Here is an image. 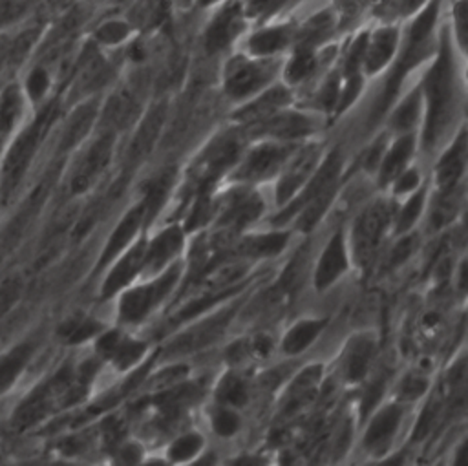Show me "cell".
I'll list each match as a JSON object with an SVG mask.
<instances>
[{
  "label": "cell",
  "mask_w": 468,
  "mask_h": 466,
  "mask_svg": "<svg viewBox=\"0 0 468 466\" xmlns=\"http://www.w3.org/2000/svg\"><path fill=\"white\" fill-rule=\"evenodd\" d=\"M420 91H422V101L426 104L424 144L431 148L450 126L457 108L455 68L452 60V48H450V38L446 29L442 33L439 55L431 64Z\"/></svg>",
  "instance_id": "6da1fadb"
},
{
  "label": "cell",
  "mask_w": 468,
  "mask_h": 466,
  "mask_svg": "<svg viewBox=\"0 0 468 466\" xmlns=\"http://www.w3.org/2000/svg\"><path fill=\"white\" fill-rule=\"evenodd\" d=\"M439 9H441V0H428L415 15H411L413 20L408 27L404 51L400 53V58L397 60L395 69L391 71V75L386 82L384 93L378 97V101L375 104V117L384 113L386 108L391 104L404 77L433 51L431 38H433V29L437 26Z\"/></svg>",
  "instance_id": "7a4b0ae2"
},
{
  "label": "cell",
  "mask_w": 468,
  "mask_h": 466,
  "mask_svg": "<svg viewBox=\"0 0 468 466\" xmlns=\"http://www.w3.org/2000/svg\"><path fill=\"white\" fill-rule=\"evenodd\" d=\"M278 66L272 57L234 55L223 71V90L234 101H243L269 86Z\"/></svg>",
  "instance_id": "3957f363"
},
{
  "label": "cell",
  "mask_w": 468,
  "mask_h": 466,
  "mask_svg": "<svg viewBox=\"0 0 468 466\" xmlns=\"http://www.w3.org/2000/svg\"><path fill=\"white\" fill-rule=\"evenodd\" d=\"M181 267L176 263L170 269H166L159 278L154 281L135 287L122 294L119 302V316L122 322H141L146 314L152 312V309L172 291L176 281L179 280Z\"/></svg>",
  "instance_id": "277c9868"
},
{
  "label": "cell",
  "mask_w": 468,
  "mask_h": 466,
  "mask_svg": "<svg viewBox=\"0 0 468 466\" xmlns=\"http://www.w3.org/2000/svg\"><path fill=\"white\" fill-rule=\"evenodd\" d=\"M247 20L243 0H221L205 27V49L212 55L229 48L230 42L243 31Z\"/></svg>",
  "instance_id": "5b68a950"
},
{
  "label": "cell",
  "mask_w": 468,
  "mask_h": 466,
  "mask_svg": "<svg viewBox=\"0 0 468 466\" xmlns=\"http://www.w3.org/2000/svg\"><path fill=\"white\" fill-rule=\"evenodd\" d=\"M42 132V122H35L20 132V135L11 143V146L5 152L4 164H2V183L4 190H13L18 181L24 177L27 166L31 164V159L35 155L38 137Z\"/></svg>",
  "instance_id": "8992f818"
},
{
  "label": "cell",
  "mask_w": 468,
  "mask_h": 466,
  "mask_svg": "<svg viewBox=\"0 0 468 466\" xmlns=\"http://www.w3.org/2000/svg\"><path fill=\"white\" fill-rule=\"evenodd\" d=\"M389 223V207L382 201L369 205L356 219L353 228V249L358 261H367L375 252Z\"/></svg>",
  "instance_id": "52a82bcc"
},
{
  "label": "cell",
  "mask_w": 468,
  "mask_h": 466,
  "mask_svg": "<svg viewBox=\"0 0 468 466\" xmlns=\"http://www.w3.org/2000/svg\"><path fill=\"white\" fill-rule=\"evenodd\" d=\"M234 314H236V307H229L223 312L214 314V316L192 325L190 329L181 333L174 342L168 344L166 353L168 355H185V353H192V351H197V349L212 344L227 329V325Z\"/></svg>",
  "instance_id": "ba28073f"
},
{
  "label": "cell",
  "mask_w": 468,
  "mask_h": 466,
  "mask_svg": "<svg viewBox=\"0 0 468 466\" xmlns=\"http://www.w3.org/2000/svg\"><path fill=\"white\" fill-rule=\"evenodd\" d=\"M400 40V31L397 26H380L367 33L364 51H362V71L367 77H373L384 69L397 53Z\"/></svg>",
  "instance_id": "9c48e42d"
},
{
  "label": "cell",
  "mask_w": 468,
  "mask_h": 466,
  "mask_svg": "<svg viewBox=\"0 0 468 466\" xmlns=\"http://www.w3.org/2000/svg\"><path fill=\"white\" fill-rule=\"evenodd\" d=\"M239 155V141L236 135H225L212 143L203 154L197 166L199 188L207 190L227 168H230Z\"/></svg>",
  "instance_id": "30bf717a"
},
{
  "label": "cell",
  "mask_w": 468,
  "mask_h": 466,
  "mask_svg": "<svg viewBox=\"0 0 468 466\" xmlns=\"http://www.w3.org/2000/svg\"><path fill=\"white\" fill-rule=\"evenodd\" d=\"M113 133H104L97 141L91 143L88 152L82 155L73 177H71V192L82 194L86 188L93 185V181L102 174V170L108 166L112 150H113Z\"/></svg>",
  "instance_id": "8fae6325"
},
{
  "label": "cell",
  "mask_w": 468,
  "mask_h": 466,
  "mask_svg": "<svg viewBox=\"0 0 468 466\" xmlns=\"http://www.w3.org/2000/svg\"><path fill=\"white\" fill-rule=\"evenodd\" d=\"M292 154V148L287 144H263L254 148L241 166L236 170L238 179L260 181L271 177L282 163Z\"/></svg>",
  "instance_id": "7c38bea8"
},
{
  "label": "cell",
  "mask_w": 468,
  "mask_h": 466,
  "mask_svg": "<svg viewBox=\"0 0 468 466\" xmlns=\"http://www.w3.org/2000/svg\"><path fill=\"white\" fill-rule=\"evenodd\" d=\"M340 152L335 150L331 152L324 164L320 166L318 172H313V175L309 177V183L307 186L303 188V192L291 203V207H287L280 216L274 217V221L280 219V223L283 219H289L296 210L303 208L309 201H313L314 197H318L322 192L325 190H331V188H336V177H338V172H340Z\"/></svg>",
  "instance_id": "4fadbf2b"
},
{
  "label": "cell",
  "mask_w": 468,
  "mask_h": 466,
  "mask_svg": "<svg viewBox=\"0 0 468 466\" xmlns=\"http://www.w3.org/2000/svg\"><path fill=\"white\" fill-rule=\"evenodd\" d=\"M318 155H320V150L316 144L305 146L300 154H296V157L287 166V170L283 172V175L276 186V201L280 205H285L313 175Z\"/></svg>",
  "instance_id": "5bb4252c"
},
{
  "label": "cell",
  "mask_w": 468,
  "mask_h": 466,
  "mask_svg": "<svg viewBox=\"0 0 468 466\" xmlns=\"http://www.w3.org/2000/svg\"><path fill=\"white\" fill-rule=\"evenodd\" d=\"M165 119H166V104L159 102L139 122V126L130 141V146H128V161L132 164H137L152 152V148L161 133Z\"/></svg>",
  "instance_id": "9a60e30c"
},
{
  "label": "cell",
  "mask_w": 468,
  "mask_h": 466,
  "mask_svg": "<svg viewBox=\"0 0 468 466\" xmlns=\"http://www.w3.org/2000/svg\"><path fill=\"white\" fill-rule=\"evenodd\" d=\"M263 93H260L258 97H254L250 102L243 104L236 113L234 119L241 121V122H260L274 113H278L280 110H283L292 95L285 86H272V88H263Z\"/></svg>",
  "instance_id": "2e32d148"
},
{
  "label": "cell",
  "mask_w": 468,
  "mask_h": 466,
  "mask_svg": "<svg viewBox=\"0 0 468 466\" xmlns=\"http://www.w3.org/2000/svg\"><path fill=\"white\" fill-rule=\"evenodd\" d=\"M35 353V345L29 340L13 344L9 349L0 353V398L15 389L24 371L27 369Z\"/></svg>",
  "instance_id": "e0dca14e"
},
{
  "label": "cell",
  "mask_w": 468,
  "mask_h": 466,
  "mask_svg": "<svg viewBox=\"0 0 468 466\" xmlns=\"http://www.w3.org/2000/svg\"><path fill=\"white\" fill-rule=\"evenodd\" d=\"M294 38L292 24H271L254 31L247 38V51L252 57H274L283 51Z\"/></svg>",
  "instance_id": "ac0fdd59"
},
{
  "label": "cell",
  "mask_w": 468,
  "mask_h": 466,
  "mask_svg": "<svg viewBox=\"0 0 468 466\" xmlns=\"http://www.w3.org/2000/svg\"><path fill=\"white\" fill-rule=\"evenodd\" d=\"M314 128H316L314 119H311L309 115H303L300 111H283V110L256 122V130L260 133H267L278 139H296V137L313 133Z\"/></svg>",
  "instance_id": "d6986e66"
},
{
  "label": "cell",
  "mask_w": 468,
  "mask_h": 466,
  "mask_svg": "<svg viewBox=\"0 0 468 466\" xmlns=\"http://www.w3.org/2000/svg\"><path fill=\"white\" fill-rule=\"evenodd\" d=\"M144 252H146V243L141 239L130 250H126V254L121 256V259L108 272L102 283V289H101L102 298L113 296L117 291L126 287L137 276V272L144 265Z\"/></svg>",
  "instance_id": "ffe728a7"
},
{
  "label": "cell",
  "mask_w": 468,
  "mask_h": 466,
  "mask_svg": "<svg viewBox=\"0 0 468 466\" xmlns=\"http://www.w3.org/2000/svg\"><path fill=\"white\" fill-rule=\"evenodd\" d=\"M347 269V250L344 243V234L338 230L333 234L329 243L325 245L324 254L318 259L314 270V285L318 291L329 287L340 274Z\"/></svg>",
  "instance_id": "44dd1931"
},
{
  "label": "cell",
  "mask_w": 468,
  "mask_h": 466,
  "mask_svg": "<svg viewBox=\"0 0 468 466\" xmlns=\"http://www.w3.org/2000/svg\"><path fill=\"white\" fill-rule=\"evenodd\" d=\"M143 221H144V208L141 203L133 210H130L121 219V223L115 227V230L112 232V236H110L108 243L104 245V250L99 258V267H104L106 263H110L117 254H121L128 247V243L139 232V227L143 225Z\"/></svg>",
  "instance_id": "7402d4cb"
},
{
  "label": "cell",
  "mask_w": 468,
  "mask_h": 466,
  "mask_svg": "<svg viewBox=\"0 0 468 466\" xmlns=\"http://www.w3.org/2000/svg\"><path fill=\"white\" fill-rule=\"evenodd\" d=\"M183 247V232L179 227L165 228L150 245H146L144 265L146 272H157L165 267Z\"/></svg>",
  "instance_id": "603a6c76"
},
{
  "label": "cell",
  "mask_w": 468,
  "mask_h": 466,
  "mask_svg": "<svg viewBox=\"0 0 468 466\" xmlns=\"http://www.w3.org/2000/svg\"><path fill=\"white\" fill-rule=\"evenodd\" d=\"M400 415L402 411L399 406H388L382 411H378L366 431V437H364L366 448L371 451H384L389 446L399 428Z\"/></svg>",
  "instance_id": "cb8c5ba5"
},
{
  "label": "cell",
  "mask_w": 468,
  "mask_h": 466,
  "mask_svg": "<svg viewBox=\"0 0 468 466\" xmlns=\"http://www.w3.org/2000/svg\"><path fill=\"white\" fill-rule=\"evenodd\" d=\"M464 159H466V133L461 132L459 137L453 141V144L448 148V152L441 157L435 170L437 185L442 190H450L455 186V183L463 175Z\"/></svg>",
  "instance_id": "d4e9b609"
},
{
  "label": "cell",
  "mask_w": 468,
  "mask_h": 466,
  "mask_svg": "<svg viewBox=\"0 0 468 466\" xmlns=\"http://www.w3.org/2000/svg\"><path fill=\"white\" fill-rule=\"evenodd\" d=\"M336 24H338V18L333 9L320 11V13L313 15L309 20H305L300 27H294L292 40H296V46L314 49L331 35V31L336 27Z\"/></svg>",
  "instance_id": "484cf974"
},
{
  "label": "cell",
  "mask_w": 468,
  "mask_h": 466,
  "mask_svg": "<svg viewBox=\"0 0 468 466\" xmlns=\"http://www.w3.org/2000/svg\"><path fill=\"white\" fill-rule=\"evenodd\" d=\"M263 210V201L256 194H234L221 214V225L241 228L252 223Z\"/></svg>",
  "instance_id": "4316f807"
},
{
  "label": "cell",
  "mask_w": 468,
  "mask_h": 466,
  "mask_svg": "<svg viewBox=\"0 0 468 466\" xmlns=\"http://www.w3.org/2000/svg\"><path fill=\"white\" fill-rule=\"evenodd\" d=\"M322 376V369L320 365H313L305 371H302L296 380L292 382V387H291V393H289V398L283 406V413L285 415H292L296 413L300 408H303L311 397L314 395V389H316V384Z\"/></svg>",
  "instance_id": "83f0119b"
},
{
  "label": "cell",
  "mask_w": 468,
  "mask_h": 466,
  "mask_svg": "<svg viewBox=\"0 0 468 466\" xmlns=\"http://www.w3.org/2000/svg\"><path fill=\"white\" fill-rule=\"evenodd\" d=\"M373 351H375V342L369 336H356L349 344V349L344 358V369H346L347 380H360L366 375L367 365L373 358Z\"/></svg>",
  "instance_id": "f1b7e54d"
},
{
  "label": "cell",
  "mask_w": 468,
  "mask_h": 466,
  "mask_svg": "<svg viewBox=\"0 0 468 466\" xmlns=\"http://www.w3.org/2000/svg\"><path fill=\"white\" fill-rule=\"evenodd\" d=\"M97 117V106L95 104H84L80 108L75 110V113L69 117L68 121V126L64 130V135H62V141H60V146L62 150H68V148H73L75 144H79L86 133L90 132L93 121Z\"/></svg>",
  "instance_id": "f546056e"
},
{
  "label": "cell",
  "mask_w": 468,
  "mask_h": 466,
  "mask_svg": "<svg viewBox=\"0 0 468 466\" xmlns=\"http://www.w3.org/2000/svg\"><path fill=\"white\" fill-rule=\"evenodd\" d=\"M413 152V135L404 133L395 141V144L389 148V152L384 155L380 164V181L388 183L399 175V172L404 168L406 161L410 159Z\"/></svg>",
  "instance_id": "4dcf8cb0"
},
{
  "label": "cell",
  "mask_w": 468,
  "mask_h": 466,
  "mask_svg": "<svg viewBox=\"0 0 468 466\" xmlns=\"http://www.w3.org/2000/svg\"><path fill=\"white\" fill-rule=\"evenodd\" d=\"M245 270H247L245 263H221L216 269L208 270L197 281V289L201 292H210V291H221V289L232 287L234 281L243 278Z\"/></svg>",
  "instance_id": "1f68e13d"
},
{
  "label": "cell",
  "mask_w": 468,
  "mask_h": 466,
  "mask_svg": "<svg viewBox=\"0 0 468 466\" xmlns=\"http://www.w3.org/2000/svg\"><path fill=\"white\" fill-rule=\"evenodd\" d=\"M325 327V320H303L296 323L283 338V351L289 355L302 353L314 342L318 333Z\"/></svg>",
  "instance_id": "d6a6232c"
},
{
  "label": "cell",
  "mask_w": 468,
  "mask_h": 466,
  "mask_svg": "<svg viewBox=\"0 0 468 466\" xmlns=\"http://www.w3.org/2000/svg\"><path fill=\"white\" fill-rule=\"evenodd\" d=\"M420 111H422V91L417 88L395 108L389 124L393 130L406 133L419 121Z\"/></svg>",
  "instance_id": "836d02e7"
},
{
  "label": "cell",
  "mask_w": 468,
  "mask_h": 466,
  "mask_svg": "<svg viewBox=\"0 0 468 466\" xmlns=\"http://www.w3.org/2000/svg\"><path fill=\"white\" fill-rule=\"evenodd\" d=\"M245 287V283H238V285H232V287H227V289H221V291H210V292H201L197 298H194L192 302H188L179 312L177 316H174V320H190V318H196L197 314H201L203 311H207L208 307L227 300L229 296L236 294V292H241Z\"/></svg>",
  "instance_id": "e575fe53"
},
{
  "label": "cell",
  "mask_w": 468,
  "mask_h": 466,
  "mask_svg": "<svg viewBox=\"0 0 468 466\" xmlns=\"http://www.w3.org/2000/svg\"><path fill=\"white\" fill-rule=\"evenodd\" d=\"M314 68H316L314 49L296 46L291 58L285 64L283 75L289 84H300L314 71Z\"/></svg>",
  "instance_id": "d590c367"
},
{
  "label": "cell",
  "mask_w": 468,
  "mask_h": 466,
  "mask_svg": "<svg viewBox=\"0 0 468 466\" xmlns=\"http://www.w3.org/2000/svg\"><path fill=\"white\" fill-rule=\"evenodd\" d=\"M166 15V0H139L128 15V22L133 27L157 26Z\"/></svg>",
  "instance_id": "8d00e7d4"
},
{
  "label": "cell",
  "mask_w": 468,
  "mask_h": 466,
  "mask_svg": "<svg viewBox=\"0 0 468 466\" xmlns=\"http://www.w3.org/2000/svg\"><path fill=\"white\" fill-rule=\"evenodd\" d=\"M287 245L285 232H274L265 236H252L243 243V250L250 256H274Z\"/></svg>",
  "instance_id": "74e56055"
},
{
  "label": "cell",
  "mask_w": 468,
  "mask_h": 466,
  "mask_svg": "<svg viewBox=\"0 0 468 466\" xmlns=\"http://www.w3.org/2000/svg\"><path fill=\"white\" fill-rule=\"evenodd\" d=\"M133 31V26L122 18H110L104 20L97 29H95V40L102 46H117L122 44Z\"/></svg>",
  "instance_id": "f35d334b"
},
{
  "label": "cell",
  "mask_w": 468,
  "mask_h": 466,
  "mask_svg": "<svg viewBox=\"0 0 468 466\" xmlns=\"http://www.w3.org/2000/svg\"><path fill=\"white\" fill-rule=\"evenodd\" d=\"M172 177H174V172L168 170V172H163L161 175H157L154 181L148 183L146 196H144V201H143L146 219L152 217L157 212V208L161 207V203L166 197V192L172 185Z\"/></svg>",
  "instance_id": "ab89813d"
},
{
  "label": "cell",
  "mask_w": 468,
  "mask_h": 466,
  "mask_svg": "<svg viewBox=\"0 0 468 466\" xmlns=\"http://www.w3.org/2000/svg\"><path fill=\"white\" fill-rule=\"evenodd\" d=\"M101 329H102V325H101L97 320L75 316V318L64 322V323L60 325L58 333H60L69 344H80V342H84L86 338L95 336Z\"/></svg>",
  "instance_id": "60d3db41"
},
{
  "label": "cell",
  "mask_w": 468,
  "mask_h": 466,
  "mask_svg": "<svg viewBox=\"0 0 468 466\" xmlns=\"http://www.w3.org/2000/svg\"><path fill=\"white\" fill-rule=\"evenodd\" d=\"M146 344L139 342V340H132V338H119L113 351L110 353V360L119 367V369H126L130 365H133L144 353Z\"/></svg>",
  "instance_id": "b9f144b4"
},
{
  "label": "cell",
  "mask_w": 468,
  "mask_h": 466,
  "mask_svg": "<svg viewBox=\"0 0 468 466\" xmlns=\"http://www.w3.org/2000/svg\"><path fill=\"white\" fill-rule=\"evenodd\" d=\"M132 113H133V101L128 95L121 93V95H115L110 99L108 108H106L108 122L121 128L130 121Z\"/></svg>",
  "instance_id": "7bdbcfd3"
},
{
  "label": "cell",
  "mask_w": 468,
  "mask_h": 466,
  "mask_svg": "<svg viewBox=\"0 0 468 466\" xmlns=\"http://www.w3.org/2000/svg\"><path fill=\"white\" fill-rule=\"evenodd\" d=\"M218 398H221L223 402H229L232 406H243L247 402V389H245L243 382L238 376L227 375L219 382Z\"/></svg>",
  "instance_id": "ee69618b"
},
{
  "label": "cell",
  "mask_w": 468,
  "mask_h": 466,
  "mask_svg": "<svg viewBox=\"0 0 468 466\" xmlns=\"http://www.w3.org/2000/svg\"><path fill=\"white\" fill-rule=\"evenodd\" d=\"M338 97H340V71H333L322 84L318 95H316V102L324 108V110H336L338 104Z\"/></svg>",
  "instance_id": "f6af8a7d"
},
{
  "label": "cell",
  "mask_w": 468,
  "mask_h": 466,
  "mask_svg": "<svg viewBox=\"0 0 468 466\" xmlns=\"http://www.w3.org/2000/svg\"><path fill=\"white\" fill-rule=\"evenodd\" d=\"M201 437L197 433H188L181 439H177L170 450H168V455L172 461H186L190 457H194L199 450H201Z\"/></svg>",
  "instance_id": "bcb514c9"
},
{
  "label": "cell",
  "mask_w": 468,
  "mask_h": 466,
  "mask_svg": "<svg viewBox=\"0 0 468 466\" xmlns=\"http://www.w3.org/2000/svg\"><path fill=\"white\" fill-rule=\"evenodd\" d=\"M48 88H49V75H48V71L44 68H35L27 75V79H26L24 93L27 95L29 101L37 102V101H40L46 95Z\"/></svg>",
  "instance_id": "7dc6e473"
},
{
  "label": "cell",
  "mask_w": 468,
  "mask_h": 466,
  "mask_svg": "<svg viewBox=\"0 0 468 466\" xmlns=\"http://www.w3.org/2000/svg\"><path fill=\"white\" fill-rule=\"evenodd\" d=\"M422 201H424V192H417L406 201V205L402 207V210L399 214V223H397L399 232L408 230L417 221V217L422 210Z\"/></svg>",
  "instance_id": "c3c4849f"
},
{
  "label": "cell",
  "mask_w": 468,
  "mask_h": 466,
  "mask_svg": "<svg viewBox=\"0 0 468 466\" xmlns=\"http://www.w3.org/2000/svg\"><path fill=\"white\" fill-rule=\"evenodd\" d=\"M212 428L218 435L221 437H229L232 433L238 431L239 428V418L234 411H229V409H218L214 415H212Z\"/></svg>",
  "instance_id": "681fc988"
},
{
  "label": "cell",
  "mask_w": 468,
  "mask_h": 466,
  "mask_svg": "<svg viewBox=\"0 0 468 466\" xmlns=\"http://www.w3.org/2000/svg\"><path fill=\"white\" fill-rule=\"evenodd\" d=\"M285 0H243L247 18H261L272 15Z\"/></svg>",
  "instance_id": "f907efd6"
},
{
  "label": "cell",
  "mask_w": 468,
  "mask_h": 466,
  "mask_svg": "<svg viewBox=\"0 0 468 466\" xmlns=\"http://www.w3.org/2000/svg\"><path fill=\"white\" fill-rule=\"evenodd\" d=\"M413 247H415V236H406L402 238L391 250L389 254V259H388V267H397L400 265L402 261H406L410 258V254L413 252Z\"/></svg>",
  "instance_id": "816d5d0a"
},
{
  "label": "cell",
  "mask_w": 468,
  "mask_h": 466,
  "mask_svg": "<svg viewBox=\"0 0 468 466\" xmlns=\"http://www.w3.org/2000/svg\"><path fill=\"white\" fill-rule=\"evenodd\" d=\"M466 0H455L453 4V31L457 35V42L464 48V35H466Z\"/></svg>",
  "instance_id": "f5cc1de1"
},
{
  "label": "cell",
  "mask_w": 468,
  "mask_h": 466,
  "mask_svg": "<svg viewBox=\"0 0 468 466\" xmlns=\"http://www.w3.org/2000/svg\"><path fill=\"white\" fill-rule=\"evenodd\" d=\"M384 393V380H375L364 393V398H362V404H360V415L362 418L377 406V402L380 400Z\"/></svg>",
  "instance_id": "db71d44e"
},
{
  "label": "cell",
  "mask_w": 468,
  "mask_h": 466,
  "mask_svg": "<svg viewBox=\"0 0 468 466\" xmlns=\"http://www.w3.org/2000/svg\"><path fill=\"white\" fill-rule=\"evenodd\" d=\"M455 216V201L450 199V197H444L433 210V216H431V221H433V227H442L444 223H448L452 217Z\"/></svg>",
  "instance_id": "11a10c76"
},
{
  "label": "cell",
  "mask_w": 468,
  "mask_h": 466,
  "mask_svg": "<svg viewBox=\"0 0 468 466\" xmlns=\"http://www.w3.org/2000/svg\"><path fill=\"white\" fill-rule=\"evenodd\" d=\"M426 378H420V376H408L402 386H400V395L404 398H417L420 397L424 391H426Z\"/></svg>",
  "instance_id": "9f6ffc18"
},
{
  "label": "cell",
  "mask_w": 468,
  "mask_h": 466,
  "mask_svg": "<svg viewBox=\"0 0 468 466\" xmlns=\"http://www.w3.org/2000/svg\"><path fill=\"white\" fill-rule=\"evenodd\" d=\"M437 408H435V404H430L426 409H424V413L420 415V418H419V422H417V428H415V439H422L428 431H430V428L433 426V422H435V418H437Z\"/></svg>",
  "instance_id": "6f0895ef"
},
{
  "label": "cell",
  "mask_w": 468,
  "mask_h": 466,
  "mask_svg": "<svg viewBox=\"0 0 468 466\" xmlns=\"http://www.w3.org/2000/svg\"><path fill=\"white\" fill-rule=\"evenodd\" d=\"M417 185H419V174H417V170L411 168V170H408L406 174H402L399 177V181L395 185V190L399 194H402V192H410V190L417 188Z\"/></svg>",
  "instance_id": "680465c9"
},
{
  "label": "cell",
  "mask_w": 468,
  "mask_h": 466,
  "mask_svg": "<svg viewBox=\"0 0 468 466\" xmlns=\"http://www.w3.org/2000/svg\"><path fill=\"white\" fill-rule=\"evenodd\" d=\"M382 148H384V139L377 141V143L371 146V150H369L367 155H366V164H367V168H373V166H377V163H380Z\"/></svg>",
  "instance_id": "91938a15"
},
{
  "label": "cell",
  "mask_w": 468,
  "mask_h": 466,
  "mask_svg": "<svg viewBox=\"0 0 468 466\" xmlns=\"http://www.w3.org/2000/svg\"><path fill=\"white\" fill-rule=\"evenodd\" d=\"M428 0H404L402 2V13L404 15H415Z\"/></svg>",
  "instance_id": "94428289"
},
{
  "label": "cell",
  "mask_w": 468,
  "mask_h": 466,
  "mask_svg": "<svg viewBox=\"0 0 468 466\" xmlns=\"http://www.w3.org/2000/svg\"><path fill=\"white\" fill-rule=\"evenodd\" d=\"M252 347H254V351H256V353H260V355H267V353L271 351V340H269L267 336H258V338L254 340Z\"/></svg>",
  "instance_id": "6125c7cd"
},
{
  "label": "cell",
  "mask_w": 468,
  "mask_h": 466,
  "mask_svg": "<svg viewBox=\"0 0 468 466\" xmlns=\"http://www.w3.org/2000/svg\"><path fill=\"white\" fill-rule=\"evenodd\" d=\"M121 453L126 457V461H128V462L135 461V457H132V455H135V448H132V446H126V448H124Z\"/></svg>",
  "instance_id": "be15d7a7"
},
{
  "label": "cell",
  "mask_w": 468,
  "mask_h": 466,
  "mask_svg": "<svg viewBox=\"0 0 468 466\" xmlns=\"http://www.w3.org/2000/svg\"><path fill=\"white\" fill-rule=\"evenodd\" d=\"M216 2H219V0H197L199 5H212V4H216Z\"/></svg>",
  "instance_id": "e7e4bbea"
}]
</instances>
